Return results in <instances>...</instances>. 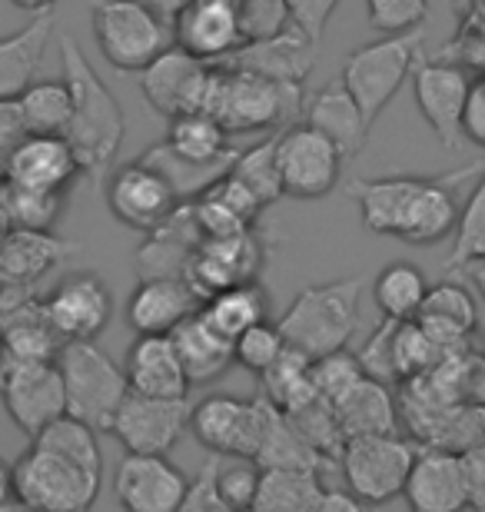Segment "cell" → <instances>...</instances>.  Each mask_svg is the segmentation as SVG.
I'll return each instance as SVG.
<instances>
[{
    "label": "cell",
    "mask_w": 485,
    "mask_h": 512,
    "mask_svg": "<svg viewBox=\"0 0 485 512\" xmlns=\"http://www.w3.org/2000/svg\"><path fill=\"white\" fill-rule=\"evenodd\" d=\"M236 153L240 150L226 153V157H220V160H187V157H180L167 140H160L143 153V160L153 163V167L173 183V190H177L180 200H196L200 193L210 190L216 180H223L226 173H230Z\"/></svg>",
    "instance_id": "cell-36"
},
{
    "label": "cell",
    "mask_w": 485,
    "mask_h": 512,
    "mask_svg": "<svg viewBox=\"0 0 485 512\" xmlns=\"http://www.w3.org/2000/svg\"><path fill=\"white\" fill-rule=\"evenodd\" d=\"M167 143L187 160H220L236 150L226 127L206 114V110H190V114L170 117Z\"/></svg>",
    "instance_id": "cell-38"
},
{
    "label": "cell",
    "mask_w": 485,
    "mask_h": 512,
    "mask_svg": "<svg viewBox=\"0 0 485 512\" xmlns=\"http://www.w3.org/2000/svg\"><path fill=\"white\" fill-rule=\"evenodd\" d=\"M462 137L485 150V77H472L466 114H462Z\"/></svg>",
    "instance_id": "cell-53"
},
{
    "label": "cell",
    "mask_w": 485,
    "mask_h": 512,
    "mask_svg": "<svg viewBox=\"0 0 485 512\" xmlns=\"http://www.w3.org/2000/svg\"><path fill=\"white\" fill-rule=\"evenodd\" d=\"M200 303L203 296L187 276H140L127 303V320L137 333H173L200 310Z\"/></svg>",
    "instance_id": "cell-24"
},
{
    "label": "cell",
    "mask_w": 485,
    "mask_h": 512,
    "mask_svg": "<svg viewBox=\"0 0 485 512\" xmlns=\"http://www.w3.org/2000/svg\"><path fill=\"white\" fill-rule=\"evenodd\" d=\"M0 403L20 433L34 439L47 423L67 413L57 360H24L0 353Z\"/></svg>",
    "instance_id": "cell-10"
},
{
    "label": "cell",
    "mask_w": 485,
    "mask_h": 512,
    "mask_svg": "<svg viewBox=\"0 0 485 512\" xmlns=\"http://www.w3.org/2000/svg\"><path fill=\"white\" fill-rule=\"evenodd\" d=\"M30 443L54 449V453L74 459V463L90 469V473L103 476V453H100V443H97V429L87 426L84 419H77L70 413L57 416L54 423H47L34 439H30Z\"/></svg>",
    "instance_id": "cell-41"
},
{
    "label": "cell",
    "mask_w": 485,
    "mask_h": 512,
    "mask_svg": "<svg viewBox=\"0 0 485 512\" xmlns=\"http://www.w3.org/2000/svg\"><path fill=\"white\" fill-rule=\"evenodd\" d=\"M339 429L343 436H366V433H399L402 416L396 399L389 393V383L373 380V376H359L333 403Z\"/></svg>",
    "instance_id": "cell-32"
},
{
    "label": "cell",
    "mask_w": 485,
    "mask_h": 512,
    "mask_svg": "<svg viewBox=\"0 0 485 512\" xmlns=\"http://www.w3.org/2000/svg\"><path fill=\"white\" fill-rule=\"evenodd\" d=\"M366 14L376 34H409L429 17V0H366Z\"/></svg>",
    "instance_id": "cell-48"
},
{
    "label": "cell",
    "mask_w": 485,
    "mask_h": 512,
    "mask_svg": "<svg viewBox=\"0 0 485 512\" xmlns=\"http://www.w3.org/2000/svg\"><path fill=\"white\" fill-rule=\"evenodd\" d=\"M426 293H429L426 273L416 263L406 260L383 266L373 283V300L379 306V313L389 316V320H412V316H419V306L426 300Z\"/></svg>",
    "instance_id": "cell-37"
},
{
    "label": "cell",
    "mask_w": 485,
    "mask_h": 512,
    "mask_svg": "<svg viewBox=\"0 0 485 512\" xmlns=\"http://www.w3.org/2000/svg\"><path fill=\"white\" fill-rule=\"evenodd\" d=\"M303 114H306V124L316 127L319 133H326L343 157H356V153L366 147L369 127H373L366 120L363 107L356 104V97L346 90L343 80H333V84H326L323 90H316V94L306 100Z\"/></svg>",
    "instance_id": "cell-31"
},
{
    "label": "cell",
    "mask_w": 485,
    "mask_h": 512,
    "mask_svg": "<svg viewBox=\"0 0 485 512\" xmlns=\"http://www.w3.org/2000/svg\"><path fill=\"white\" fill-rule=\"evenodd\" d=\"M283 350H286V340H283L280 326L270 320L253 323L250 330H243L233 340V360L256 376H263L270 370V366L283 356Z\"/></svg>",
    "instance_id": "cell-45"
},
{
    "label": "cell",
    "mask_w": 485,
    "mask_h": 512,
    "mask_svg": "<svg viewBox=\"0 0 485 512\" xmlns=\"http://www.w3.org/2000/svg\"><path fill=\"white\" fill-rule=\"evenodd\" d=\"M44 303L64 343L97 340L113 316V293L107 280L94 270L67 273Z\"/></svg>",
    "instance_id": "cell-19"
},
{
    "label": "cell",
    "mask_w": 485,
    "mask_h": 512,
    "mask_svg": "<svg viewBox=\"0 0 485 512\" xmlns=\"http://www.w3.org/2000/svg\"><path fill=\"white\" fill-rule=\"evenodd\" d=\"M363 509V503L349 493V486H333L326 483L323 489V499H319V509L316 512H359Z\"/></svg>",
    "instance_id": "cell-54"
},
{
    "label": "cell",
    "mask_w": 485,
    "mask_h": 512,
    "mask_svg": "<svg viewBox=\"0 0 485 512\" xmlns=\"http://www.w3.org/2000/svg\"><path fill=\"white\" fill-rule=\"evenodd\" d=\"M359 296H363V276L306 286L276 320L286 346L306 353L309 360L343 350L359 326Z\"/></svg>",
    "instance_id": "cell-4"
},
{
    "label": "cell",
    "mask_w": 485,
    "mask_h": 512,
    "mask_svg": "<svg viewBox=\"0 0 485 512\" xmlns=\"http://www.w3.org/2000/svg\"><path fill=\"white\" fill-rule=\"evenodd\" d=\"M10 4H14L17 10H24V14L34 17V14H47V10L54 7L57 0H10Z\"/></svg>",
    "instance_id": "cell-57"
},
{
    "label": "cell",
    "mask_w": 485,
    "mask_h": 512,
    "mask_svg": "<svg viewBox=\"0 0 485 512\" xmlns=\"http://www.w3.org/2000/svg\"><path fill=\"white\" fill-rule=\"evenodd\" d=\"M103 486L100 473H90L74 459L54 453V449L30 443V449L14 463V493L20 506L74 512L97 503Z\"/></svg>",
    "instance_id": "cell-8"
},
{
    "label": "cell",
    "mask_w": 485,
    "mask_h": 512,
    "mask_svg": "<svg viewBox=\"0 0 485 512\" xmlns=\"http://www.w3.org/2000/svg\"><path fill=\"white\" fill-rule=\"evenodd\" d=\"M392 323L396 320H383V326L369 336L366 346L359 350V366H363L366 376L383 383H396V370H392Z\"/></svg>",
    "instance_id": "cell-50"
},
{
    "label": "cell",
    "mask_w": 485,
    "mask_h": 512,
    "mask_svg": "<svg viewBox=\"0 0 485 512\" xmlns=\"http://www.w3.org/2000/svg\"><path fill=\"white\" fill-rule=\"evenodd\" d=\"M469 87V70L449 57H422L412 70V94H416L419 114L446 150H456L462 140V114H466Z\"/></svg>",
    "instance_id": "cell-14"
},
{
    "label": "cell",
    "mask_w": 485,
    "mask_h": 512,
    "mask_svg": "<svg viewBox=\"0 0 485 512\" xmlns=\"http://www.w3.org/2000/svg\"><path fill=\"white\" fill-rule=\"evenodd\" d=\"M456 4H459V0H456Z\"/></svg>",
    "instance_id": "cell-60"
},
{
    "label": "cell",
    "mask_w": 485,
    "mask_h": 512,
    "mask_svg": "<svg viewBox=\"0 0 485 512\" xmlns=\"http://www.w3.org/2000/svg\"><path fill=\"white\" fill-rule=\"evenodd\" d=\"M70 253L74 247L50 230H7L0 240V300L34 293V286Z\"/></svg>",
    "instance_id": "cell-22"
},
{
    "label": "cell",
    "mask_w": 485,
    "mask_h": 512,
    "mask_svg": "<svg viewBox=\"0 0 485 512\" xmlns=\"http://www.w3.org/2000/svg\"><path fill=\"white\" fill-rule=\"evenodd\" d=\"M459 273H466V276H469V283L476 286V293L482 296V303H485V256H482V260H472V263H466Z\"/></svg>",
    "instance_id": "cell-56"
},
{
    "label": "cell",
    "mask_w": 485,
    "mask_h": 512,
    "mask_svg": "<svg viewBox=\"0 0 485 512\" xmlns=\"http://www.w3.org/2000/svg\"><path fill=\"white\" fill-rule=\"evenodd\" d=\"M316 50L319 47L309 44L296 27H286L283 34H276V37L246 40L230 57L216 60V64L240 67V70H250V74L283 80V84H303L306 74L313 70Z\"/></svg>",
    "instance_id": "cell-26"
},
{
    "label": "cell",
    "mask_w": 485,
    "mask_h": 512,
    "mask_svg": "<svg viewBox=\"0 0 485 512\" xmlns=\"http://www.w3.org/2000/svg\"><path fill=\"white\" fill-rule=\"evenodd\" d=\"M60 376H64L67 413L84 419L97 433H110L120 403L130 393L127 373L117 366L94 340H70L57 353Z\"/></svg>",
    "instance_id": "cell-6"
},
{
    "label": "cell",
    "mask_w": 485,
    "mask_h": 512,
    "mask_svg": "<svg viewBox=\"0 0 485 512\" xmlns=\"http://www.w3.org/2000/svg\"><path fill=\"white\" fill-rule=\"evenodd\" d=\"M30 137L27 120L20 114L17 100H0V177L7 173V163L14 157V150Z\"/></svg>",
    "instance_id": "cell-52"
},
{
    "label": "cell",
    "mask_w": 485,
    "mask_h": 512,
    "mask_svg": "<svg viewBox=\"0 0 485 512\" xmlns=\"http://www.w3.org/2000/svg\"><path fill=\"white\" fill-rule=\"evenodd\" d=\"M17 104L30 133H67L70 117H74V97H70L67 80H34L17 97Z\"/></svg>",
    "instance_id": "cell-40"
},
{
    "label": "cell",
    "mask_w": 485,
    "mask_h": 512,
    "mask_svg": "<svg viewBox=\"0 0 485 512\" xmlns=\"http://www.w3.org/2000/svg\"><path fill=\"white\" fill-rule=\"evenodd\" d=\"M323 469L313 466H263L256 489V512H316L323 499Z\"/></svg>",
    "instance_id": "cell-34"
},
{
    "label": "cell",
    "mask_w": 485,
    "mask_h": 512,
    "mask_svg": "<svg viewBox=\"0 0 485 512\" xmlns=\"http://www.w3.org/2000/svg\"><path fill=\"white\" fill-rule=\"evenodd\" d=\"M84 177L80 160L64 133H30V137L14 150L7 163V173L0 180H10L17 187L67 193L70 183Z\"/></svg>",
    "instance_id": "cell-23"
},
{
    "label": "cell",
    "mask_w": 485,
    "mask_h": 512,
    "mask_svg": "<svg viewBox=\"0 0 485 512\" xmlns=\"http://www.w3.org/2000/svg\"><path fill=\"white\" fill-rule=\"evenodd\" d=\"M173 346L180 353V363L183 370L190 376V386H203V383H213L216 376H223L233 360V340H226L223 333H216L210 323L203 320L200 310L193 316H187L177 330L170 333Z\"/></svg>",
    "instance_id": "cell-33"
},
{
    "label": "cell",
    "mask_w": 485,
    "mask_h": 512,
    "mask_svg": "<svg viewBox=\"0 0 485 512\" xmlns=\"http://www.w3.org/2000/svg\"><path fill=\"white\" fill-rule=\"evenodd\" d=\"M402 496H406V503L416 512H456L469 506V483L462 453L416 443V459H412Z\"/></svg>",
    "instance_id": "cell-20"
},
{
    "label": "cell",
    "mask_w": 485,
    "mask_h": 512,
    "mask_svg": "<svg viewBox=\"0 0 485 512\" xmlns=\"http://www.w3.org/2000/svg\"><path fill=\"white\" fill-rule=\"evenodd\" d=\"M60 40V64H64V80L74 97V117L64 137L74 147L84 177L103 187L110 177V167L120 153L123 133H127V120H123L120 100L110 94L94 64L84 57V47L70 34H57Z\"/></svg>",
    "instance_id": "cell-2"
},
{
    "label": "cell",
    "mask_w": 485,
    "mask_h": 512,
    "mask_svg": "<svg viewBox=\"0 0 485 512\" xmlns=\"http://www.w3.org/2000/svg\"><path fill=\"white\" fill-rule=\"evenodd\" d=\"M270 396L240 399V396H206L193 406L190 433L210 449L223 456H253L260 453L266 423H270Z\"/></svg>",
    "instance_id": "cell-11"
},
{
    "label": "cell",
    "mask_w": 485,
    "mask_h": 512,
    "mask_svg": "<svg viewBox=\"0 0 485 512\" xmlns=\"http://www.w3.org/2000/svg\"><path fill=\"white\" fill-rule=\"evenodd\" d=\"M263 260V240L250 227L240 233H226V237H203L187 266V280L206 300L210 293L226 290V286L256 280Z\"/></svg>",
    "instance_id": "cell-18"
},
{
    "label": "cell",
    "mask_w": 485,
    "mask_h": 512,
    "mask_svg": "<svg viewBox=\"0 0 485 512\" xmlns=\"http://www.w3.org/2000/svg\"><path fill=\"white\" fill-rule=\"evenodd\" d=\"M10 506H20L14 493V466H7L4 459H0V509H10Z\"/></svg>",
    "instance_id": "cell-55"
},
{
    "label": "cell",
    "mask_w": 485,
    "mask_h": 512,
    "mask_svg": "<svg viewBox=\"0 0 485 512\" xmlns=\"http://www.w3.org/2000/svg\"><path fill=\"white\" fill-rule=\"evenodd\" d=\"M286 7H290V24L309 40V44L319 47L339 0H286Z\"/></svg>",
    "instance_id": "cell-49"
},
{
    "label": "cell",
    "mask_w": 485,
    "mask_h": 512,
    "mask_svg": "<svg viewBox=\"0 0 485 512\" xmlns=\"http://www.w3.org/2000/svg\"><path fill=\"white\" fill-rule=\"evenodd\" d=\"M422 60L419 34H383L366 47H356L343 64V84L356 104L363 107L369 124H376L379 114L389 107V100L399 94V87L412 77V70Z\"/></svg>",
    "instance_id": "cell-7"
},
{
    "label": "cell",
    "mask_w": 485,
    "mask_h": 512,
    "mask_svg": "<svg viewBox=\"0 0 485 512\" xmlns=\"http://www.w3.org/2000/svg\"><path fill=\"white\" fill-rule=\"evenodd\" d=\"M359 376H366L363 366H359V356H349L346 346L336 353L316 356L313 360V383H316L319 396H323L326 403H336V399L343 396Z\"/></svg>",
    "instance_id": "cell-46"
},
{
    "label": "cell",
    "mask_w": 485,
    "mask_h": 512,
    "mask_svg": "<svg viewBox=\"0 0 485 512\" xmlns=\"http://www.w3.org/2000/svg\"><path fill=\"white\" fill-rule=\"evenodd\" d=\"M223 453H210V459L200 466V473L187 486V496H183V506L187 512H226L220 493H216V466H220Z\"/></svg>",
    "instance_id": "cell-51"
},
{
    "label": "cell",
    "mask_w": 485,
    "mask_h": 512,
    "mask_svg": "<svg viewBox=\"0 0 485 512\" xmlns=\"http://www.w3.org/2000/svg\"><path fill=\"white\" fill-rule=\"evenodd\" d=\"M482 256H485V157L476 187L469 190L466 203L459 207L456 243H452V253L446 256V270H462L466 263L482 260Z\"/></svg>",
    "instance_id": "cell-43"
},
{
    "label": "cell",
    "mask_w": 485,
    "mask_h": 512,
    "mask_svg": "<svg viewBox=\"0 0 485 512\" xmlns=\"http://www.w3.org/2000/svg\"><path fill=\"white\" fill-rule=\"evenodd\" d=\"M343 153L316 127L290 124L276 137V163H280L283 193L296 200H319L336 190L343 173Z\"/></svg>",
    "instance_id": "cell-12"
},
{
    "label": "cell",
    "mask_w": 485,
    "mask_h": 512,
    "mask_svg": "<svg viewBox=\"0 0 485 512\" xmlns=\"http://www.w3.org/2000/svg\"><path fill=\"white\" fill-rule=\"evenodd\" d=\"M482 160H472L466 167L442 173V177H373L353 180L349 193L359 203V217L369 233L396 237L412 247L442 243L449 233H456L459 223V190L469 180H476Z\"/></svg>",
    "instance_id": "cell-1"
},
{
    "label": "cell",
    "mask_w": 485,
    "mask_h": 512,
    "mask_svg": "<svg viewBox=\"0 0 485 512\" xmlns=\"http://www.w3.org/2000/svg\"><path fill=\"white\" fill-rule=\"evenodd\" d=\"M236 17H240L243 40L276 37L286 27H293L286 0H236Z\"/></svg>",
    "instance_id": "cell-47"
},
{
    "label": "cell",
    "mask_w": 485,
    "mask_h": 512,
    "mask_svg": "<svg viewBox=\"0 0 485 512\" xmlns=\"http://www.w3.org/2000/svg\"><path fill=\"white\" fill-rule=\"evenodd\" d=\"M64 336L57 333L47 303L34 293L0 303V353L24 360H57Z\"/></svg>",
    "instance_id": "cell-27"
},
{
    "label": "cell",
    "mask_w": 485,
    "mask_h": 512,
    "mask_svg": "<svg viewBox=\"0 0 485 512\" xmlns=\"http://www.w3.org/2000/svg\"><path fill=\"white\" fill-rule=\"evenodd\" d=\"M190 413L187 396H147L130 389L113 416L110 433L127 453H170L190 429Z\"/></svg>",
    "instance_id": "cell-13"
},
{
    "label": "cell",
    "mask_w": 485,
    "mask_h": 512,
    "mask_svg": "<svg viewBox=\"0 0 485 512\" xmlns=\"http://www.w3.org/2000/svg\"><path fill=\"white\" fill-rule=\"evenodd\" d=\"M416 320L446 356L472 350V336H476V326H479L476 296L462 283H452V280L436 283V286H429Z\"/></svg>",
    "instance_id": "cell-25"
},
{
    "label": "cell",
    "mask_w": 485,
    "mask_h": 512,
    "mask_svg": "<svg viewBox=\"0 0 485 512\" xmlns=\"http://www.w3.org/2000/svg\"><path fill=\"white\" fill-rule=\"evenodd\" d=\"M200 316L216 333H223L226 340H236L243 330H250L253 323L270 316V293L256 280L226 286V290H216L206 296L200 303Z\"/></svg>",
    "instance_id": "cell-35"
},
{
    "label": "cell",
    "mask_w": 485,
    "mask_h": 512,
    "mask_svg": "<svg viewBox=\"0 0 485 512\" xmlns=\"http://www.w3.org/2000/svg\"><path fill=\"white\" fill-rule=\"evenodd\" d=\"M103 187H107L110 213L123 227H130L137 233L157 230L183 203L177 197V190H173V183L143 157L127 163V167H120Z\"/></svg>",
    "instance_id": "cell-15"
},
{
    "label": "cell",
    "mask_w": 485,
    "mask_h": 512,
    "mask_svg": "<svg viewBox=\"0 0 485 512\" xmlns=\"http://www.w3.org/2000/svg\"><path fill=\"white\" fill-rule=\"evenodd\" d=\"M170 20L173 44L190 50L206 64H216L246 44L240 17H236V0H187Z\"/></svg>",
    "instance_id": "cell-21"
},
{
    "label": "cell",
    "mask_w": 485,
    "mask_h": 512,
    "mask_svg": "<svg viewBox=\"0 0 485 512\" xmlns=\"http://www.w3.org/2000/svg\"><path fill=\"white\" fill-rule=\"evenodd\" d=\"M67 203V193H47L17 187L10 180H0V210L10 223V230H54Z\"/></svg>",
    "instance_id": "cell-39"
},
{
    "label": "cell",
    "mask_w": 485,
    "mask_h": 512,
    "mask_svg": "<svg viewBox=\"0 0 485 512\" xmlns=\"http://www.w3.org/2000/svg\"><path fill=\"white\" fill-rule=\"evenodd\" d=\"M90 24L103 60L123 74H140L173 44V24L150 0H90Z\"/></svg>",
    "instance_id": "cell-5"
},
{
    "label": "cell",
    "mask_w": 485,
    "mask_h": 512,
    "mask_svg": "<svg viewBox=\"0 0 485 512\" xmlns=\"http://www.w3.org/2000/svg\"><path fill=\"white\" fill-rule=\"evenodd\" d=\"M200 243L203 230L196 223L193 200H183L157 230L147 233V243L137 250V270L140 276H187Z\"/></svg>",
    "instance_id": "cell-29"
},
{
    "label": "cell",
    "mask_w": 485,
    "mask_h": 512,
    "mask_svg": "<svg viewBox=\"0 0 485 512\" xmlns=\"http://www.w3.org/2000/svg\"><path fill=\"white\" fill-rule=\"evenodd\" d=\"M213 64L193 57L180 44H170L160 57H153L140 70V87L147 104L163 117H180L190 110H203L206 84Z\"/></svg>",
    "instance_id": "cell-16"
},
{
    "label": "cell",
    "mask_w": 485,
    "mask_h": 512,
    "mask_svg": "<svg viewBox=\"0 0 485 512\" xmlns=\"http://www.w3.org/2000/svg\"><path fill=\"white\" fill-rule=\"evenodd\" d=\"M133 393L147 396H187L190 376L183 370L180 353L170 333H137L123 363Z\"/></svg>",
    "instance_id": "cell-28"
},
{
    "label": "cell",
    "mask_w": 485,
    "mask_h": 512,
    "mask_svg": "<svg viewBox=\"0 0 485 512\" xmlns=\"http://www.w3.org/2000/svg\"><path fill=\"white\" fill-rule=\"evenodd\" d=\"M230 177L240 180L243 187L263 203V207H270V203L286 197L283 180H280V163H276V137L260 140V143H253L250 150L236 153Z\"/></svg>",
    "instance_id": "cell-42"
},
{
    "label": "cell",
    "mask_w": 485,
    "mask_h": 512,
    "mask_svg": "<svg viewBox=\"0 0 485 512\" xmlns=\"http://www.w3.org/2000/svg\"><path fill=\"white\" fill-rule=\"evenodd\" d=\"M54 34L57 17L54 10H47V14L30 17L27 27L0 37V100H17L34 84L40 60H44V50Z\"/></svg>",
    "instance_id": "cell-30"
},
{
    "label": "cell",
    "mask_w": 485,
    "mask_h": 512,
    "mask_svg": "<svg viewBox=\"0 0 485 512\" xmlns=\"http://www.w3.org/2000/svg\"><path fill=\"white\" fill-rule=\"evenodd\" d=\"M190 479L170 463L167 453H127L113 473L117 503L130 512H177Z\"/></svg>",
    "instance_id": "cell-17"
},
{
    "label": "cell",
    "mask_w": 485,
    "mask_h": 512,
    "mask_svg": "<svg viewBox=\"0 0 485 512\" xmlns=\"http://www.w3.org/2000/svg\"><path fill=\"white\" fill-rule=\"evenodd\" d=\"M303 84H283L240 67L213 64L203 110L226 127V133H260L286 124L299 114Z\"/></svg>",
    "instance_id": "cell-3"
},
{
    "label": "cell",
    "mask_w": 485,
    "mask_h": 512,
    "mask_svg": "<svg viewBox=\"0 0 485 512\" xmlns=\"http://www.w3.org/2000/svg\"><path fill=\"white\" fill-rule=\"evenodd\" d=\"M150 4H153V7H157V10H160V14H167V17H173V14H177V10H180L183 4H187V0H150Z\"/></svg>",
    "instance_id": "cell-58"
},
{
    "label": "cell",
    "mask_w": 485,
    "mask_h": 512,
    "mask_svg": "<svg viewBox=\"0 0 485 512\" xmlns=\"http://www.w3.org/2000/svg\"><path fill=\"white\" fill-rule=\"evenodd\" d=\"M412 459H416V443L402 439L399 433H366L346 439L339 453V469L359 503L379 506L406 489Z\"/></svg>",
    "instance_id": "cell-9"
},
{
    "label": "cell",
    "mask_w": 485,
    "mask_h": 512,
    "mask_svg": "<svg viewBox=\"0 0 485 512\" xmlns=\"http://www.w3.org/2000/svg\"><path fill=\"white\" fill-rule=\"evenodd\" d=\"M263 466L253 456H220L216 466V493H220L226 512L253 509L256 489H260Z\"/></svg>",
    "instance_id": "cell-44"
},
{
    "label": "cell",
    "mask_w": 485,
    "mask_h": 512,
    "mask_svg": "<svg viewBox=\"0 0 485 512\" xmlns=\"http://www.w3.org/2000/svg\"><path fill=\"white\" fill-rule=\"evenodd\" d=\"M10 230V223H7V217H4V210H0V240H4V233Z\"/></svg>",
    "instance_id": "cell-59"
}]
</instances>
